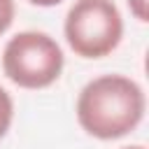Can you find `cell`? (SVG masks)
<instances>
[{
    "label": "cell",
    "mask_w": 149,
    "mask_h": 149,
    "mask_svg": "<svg viewBox=\"0 0 149 149\" xmlns=\"http://www.w3.org/2000/svg\"><path fill=\"white\" fill-rule=\"evenodd\" d=\"M123 35V19L112 0H77L65 16V40L81 58L112 54Z\"/></svg>",
    "instance_id": "cell-2"
},
{
    "label": "cell",
    "mask_w": 149,
    "mask_h": 149,
    "mask_svg": "<svg viewBox=\"0 0 149 149\" xmlns=\"http://www.w3.org/2000/svg\"><path fill=\"white\" fill-rule=\"evenodd\" d=\"M14 21V0H0V35Z\"/></svg>",
    "instance_id": "cell-5"
},
{
    "label": "cell",
    "mask_w": 149,
    "mask_h": 149,
    "mask_svg": "<svg viewBox=\"0 0 149 149\" xmlns=\"http://www.w3.org/2000/svg\"><path fill=\"white\" fill-rule=\"evenodd\" d=\"M33 5H40V7H51V5H58L61 0H30Z\"/></svg>",
    "instance_id": "cell-7"
},
{
    "label": "cell",
    "mask_w": 149,
    "mask_h": 149,
    "mask_svg": "<svg viewBox=\"0 0 149 149\" xmlns=\"http://www.w3.org/2000/svg\"><path fill=\"white\" fill-rule=\"evenodd\" d=\"M123 149H144V147H123Z\"/></svg>",
    "instance_id": "cell-8"
},
{
    "label": "cell",
    "mask_w": 149,
    "mask_h": 149,
    "mask_svg": "<svg viewBox=\"0 0 149 149\" xmlns=\"http://www.w3.org/2000/svg\"><path fill=\"white\" fill-rule=\"evenodd\" d=\"M12 116H14V102H12L9 93L0 86V137H5V133L9 130Z\"/></svg>",
    "instance_id": "cell-4"
},
{
    "label": "cell",
    "mask_w": 149,
    "mask_h": 149,
    "mask_svg": "<svg viewBox=\"0 0 149 149\" xmlns=\"http://www.w3.org/2000/svg\"><path fill=\"white\" fill-rule=\"evenodd\" d=\"M2 70L21 88H44L61 77L63 51L47 33L23 30L5 44Z\"/></svg>",
    "instance_id": "cell-3"
},
{
    "label": "cell",
    "mask_w": 149,
    "mask_h": 149,
    "mask_svg": "<svg viewBox=\"0 0 149 149\" xmlns=\"http://www.w3.org/2000/svg\"><path fill=\"white\" fill-rule=\"evenodd\" d=\"M128 7L137 21H142V23L149 21V0H128Z\"/></svg>",
    "instance_id": "cell-6"
},
{
    "label": "cell",
    "mask_w": 149,
    "mask_h": 149,
    "mask_svg": "<svg viewBox=\"0 0 149 149\" xmlns=\"http://www.w3.org/2000/svg\"><path fill=\"white\" fill-rule=\"evenodd\" d=\"M144 116V93L123 74H102L88 81L77 98L79 126L98 140L128 135Z\"/></svg>",
    "instance_id": "cell-1"
}]
</instances>
